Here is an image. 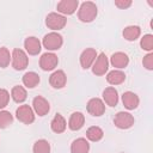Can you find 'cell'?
<instances>
[{"instance_id":"obj_1","label":"cell","mask_w":153,"mask_h":153,"mask_svg":"<svg viewBox=\"0 0 153 153\" xmlns=\"http://www.w3.org/2000/svg\"><path fill=\"white\" fill-rule=\"evenodd\" d=\"M97 6L92 1H85L78 10V18L84 23H90L97 17Z\"/></svg>"},{"instance_id":"obj_2","label":"cell","mask_w":153,"mask_h":153,"mask_svg":"<svg viewBox=\"0 0 153 153\" xmlns=\"http://www.w3.org/2000/svg\"><path fill=\"white\" fill-rule=\"evenodd\" d=\"M11 62H12V67L16 69V71H23L27 67V63H29V57L26 55V53L22 49H18L16 48L13 51H12V55H11Z\"/></svg>"},{"instance_id":"obj_3","label":"cell","mask_w":153,"mask_h":153,"mask_svg":"<svg viewBox=\"0 0 153 153\" xmlns=\"http://www.w3.org/2000/svg\"><path fill=\"white\" fill-rule=\"evenodd\" d=\"M66 23H67L66 17L62 16V14H60V13H56V12L49 13L47 16V18H45V25L49 29L54 30V31L63 29L65 25H66Z\"/></svg>"},{"instance_id":"obj_4","label":"cell","mask_w":153,"mask_h":153,"mask_svg":"<svg viewBox=\"0 0 153 153\" xmlns=\"http://www.w3.org/2000/svg\"><path fill=\"white\" fill-rule=\"evenodd\" d=\"M63 38L57 32H49L43 38V45L47 50H57L62 47Z\"/></svg>"},{"instance_id":"obj_5","label":"cell","mask_w":153,"mask_h":153,"mask_svg":"<svg viewBox=\"0 0 153 153\" xmlns=\"http://www.w3.org/2000/svg\"><path fill=\"white\" fill-rule=\"evenodd\" d=\"M135 120H134V116L129 112H126V111H120L115 115V118H114V123L117 128L120 129H128L130 127H133Z\"/></svg>"},{"instance_id":"obj_6","label":"cell","mask_w":153,"mask_h":153,"mask_svg":"<svg viewBox=\"0 0 153 153\" xmlns=\"http://www.w3.org/2000/svg\"><path fill=\"white\" fill-rule=\"evenodd\" d=\"M109 68V60L104 53H100L92 65V73L96 75H104Z\"/></svg>"},{"instance_id":"obj_7","label":"cell","mask_w":153,"mask_h":153,"mask_svg":"<svg viewBox=\"0 0 153 153\" xmlns=\"http://www.w3.org/2000/svg\"><path fill=\"white\" fill-rule=\"evenodd\" d=\"M16 116L17 118L25 123V124H31L35 121V114L33 110L29 106V105H20L17 110H16Z\"/></svg>"},{"instance_id":"obj_8","label":"cell","mask_w":153,"mask_h":153,"mask_svg":"<svg viewBox=\"0 0 153 153\" xmlns=\"http://www.w3.org/2000/svg\"><path fill=\"white\" fill-rule=\"evenodd\" d=\"M86 109H87V112L90 115L98 117V116H102L105 112V104L99 98H92V99L88 100Z\"/></svg>"},{"instance_id":"obj_9","label":"cell","mask_w":153,"mask_h":153,"mask_svg":"<svg viewBox=\"0 0 153 153\" xmlns=\"http://www.w3.org/2000/svg\"><path fill=\"white\" fill-rule=\"evenodd\" d=\"M59 63V59L54 53H45L39 59V67L43 71H53Z\"/></svg>"},{"instance_id":"obj_10","label":"cell","mask_w":153,"mask_h":153,"mask_svg":"<svg viewBox=\"0 0 153 153\" xmlns=\"http://www.w3.org/2000/svg\"><path fill=\"white\" fill-rule=\"evenodd\" d=\"M97 56H98V54H97L96 49H93V48H87V49H85V50L81 53V55H80V65H81V67H82L84 69L90 68V67L93 65V62L96 61Z\"/></svg>"},{"instance_id":"obj_11","label":"cell","mask_w":153,"mask_h":153,"mask_svg":"<svg viewBox=\"0 0 153 153\" xmlns=\"http://www.w3.org/2000/svg\"><path fill=\"white\" fill-rule=\"evenodd\" d=\"M32 106H33V110L38 115V116H44L49 112L50 110V105H49V102L43 98L42 96H37L33 98L32 100Z\"/></svg>"},{"instance_id":"obj_12","label":"cell","mask_w":153,"mask_h":153,"mask_svg":"<svg viewBox=\"0 0 153 153\" xmlns=\"http://www.w3.org/2000/svg\"><path fill=\"white\" fill-rule=\"evenodd\" d=\"M78 6H79L78 0H61L57 4L56 8L62 14H73L76 11Z\"/></svg>"},{"instance_id":"obj_13","label":"cell","mask_w":153,"mask_h":153,"mask_svg":"<svg viewBox=\"0 0 153 153\" xmlns=\"http://www.w3.org/2000/svg\"><path fill=\"white\" fill-rule=\"evenodd\" d=\"M110 62H111V65H112L115 68L122 69V68H124V67L128 66V63H129V57H128L127 54H124V53H122V51H117V53H115V54L111 55Z\"/></svg>"},{"instance_id":"obj_14","label":"cell","mask_w":153,"mask_h":153,"mask_svg":"<svg viewBox=\"0 0 153 153\" xmlns=\"http://www.w3.org/2000/svg\"><path fill=\"white\" fill-rule=\"evenodd\" d=\"M122 103H123L124 108H127L128 110H134V109L137 108V105L140 103V99L134 92L127 91L122 94Z\"/></svg>"},{"instance_id":"obj_15","label":"cell","mask_w":153,"mask_h":153,"mask_svg":"<svg viewBox=\"0 0 153 153\" xmlns=\"http://www.w3.org/2000/svg\"><path fill=\"white\" fill-rule=\"evenodd\" d=\"M24 48L26 50L27 54L30 55H37L39 51H41V42L38 38L31 36V37H27L25 41H24Z\"/></svg>"},{"instance_id":"obj_16","label":"cell","mask_w":153,"mask_h":153,"mask_svg":"<svg viewBox=\"0 0 153 153\" xmlns=\"http://www.w3.org/2000/svg\"><path fill=\"white\" fill-rule=\"evenodd\" d=\"M67 82V76L63 71H55L50 78H49V84L54 88H62Z\"/></svg>"},{"instance_id":"obj_17","label":"cell","mask_w":153,"mask_h":153,"mask_svg":"<svg viewBox=\"0 0 153 153\" xmlns=\"http://www.w3.org/2000/svg\"><path fill=\"white\" fill-rule=\"evenodd\" d=\"M90 143L85 137L75 139L71 145V153H88Z\"/></svg>"},{"instance_id":"obj_18","label":"cell","mask_w":153,"mask_h":153,"mask_svg":"<svg viewBox=\"0 0 153 153\" xmlns=\"http://www.w3.org/2000/svg\"><path fill=\"white\" fill-rule=\"evenodd\" d=\"M103 99L109 106H115L118 103V93L115 87H106L103 91Z\"/></svg>"},{"instance_id":"obj_19","label":"cell","mask_w":153,"mask_h":153,"mask_svg":"<svg viewBox=\"0 0 153 153\" xmlns=\"http://www.w3.org/2000/svg\"><path fill=\"white\" fill-rule=\"evenodd\" d=\"M66 127H67V123H66L65 117L61 114H56L54 116V118L51 120V123H50L51 130L56 134H60V133H63L66 130Z\"/></svg>"},{"instance_id":"obj_20","label":"cell","mask_w":153,"mask_h":153,"mask_svg":"<svg viewBox=\"0 0 153 153\" xmlns=\"http://www.w3.org/2000/svg\"><path fill=\"white\" fill-rule=\"evenodd\" d=\"M85 123V116L76 111V112H73L69 117V121H68V127L71 130H79Z\"/></svg>"},{"instance_id":"obj_21","label":"cell","mask_w":153,"mask_h":153,"mask_svg":"<svg viewBox=\"0 0 153 153\" xmlns=\"http://www.w3.org/2000/svg\"><path fill=\"white\" fill-rule=\"evenodd\" d=\"M126 80V74L120 69H114L108 73L106 81L111 85H120Z\"/></svg>"},{"instance_id":"obj_22","label":"cell","mask_w":153,"mask_h":153,"mask_svg":"<svg viewBox=\"0 0 153 153\" xmlns=\"http://www.w3.org/2000/svg\"><path fill=\"white\" fill-rule=\"evenodd\" d=\"M23 84L27 88H33L39 84V75L35 72H26L23 75Z\"/></svg>"},{"instance_id":"obj_23","label":"cell","mask_w":153,"mask_h":153,"mask_svg":"<svg viewBox=\"0 0 153 153\" xmlns=\"http://www.w3.org/2000/svg\"><path fill=\"white\" fill-rule=\"evenodd\" d=\"M141 35V29L136 25H129L127 27H124L123 30V37L127 39V41H135L140 37Z\"/></svg>"},{"instance_id":"obj_24","label":"cell","mask_w":153,"mask_h":153,"mask_svg":"<svg viewBox=\"0 0 153 153\" xmlns=\"http://www.w3.org/2000/svg\"><path fill=\"white\" fill-rule=\"evenodd\" d=\"M104 136V133L103 130L97 127V126H93V127H90L86 131V137L90 140V141H93V142H97L99 140H102Z\"/></svg>"},{"instance_id":"obj_25","label":"cell","mask_w":153,"mask_h":153,"mask_svg":"<svg viewBox=\"0 0 153 153\" xmlns=\"http://www.w3.org/2000/svg\"><path fill=\"white\" fill-rule=\"evenodd\" d=\"M11 97L13 98V100L14 102H17V103H22V102H24L25 99H26V97H27V93H26V90L23 87V86H14L13 88H12V91H11Z\"/></svg>"},{"instance_id":"obj_26","label":"cell","mask_w":153,"mask_h":153,"mask_svg":"<svg viewBox=\"0 0 153 153\" xmlns=\"http://www.w3.org/2000/svg\"><path fill=\"white\" fill-rule=\"evenodd\" d=\"M33 153H50V145L47 140H37L33 145Z\"/></svg>"},{"instance_id":"obj_27","label":"cell","mask_w":153,"mask_h":153,"mask_svg":"<svg viewBox=\"0 0 153 153\" xmlns=\"http://www.w3.org/2000/svg\"><path fill=\"white\" fill-rule=\"evenodd\" d=\"M13 122V116L10 111L1 110L0 111V128H6Z\"/></svg>"},{"instance_id":"obj_28","label":"cell","mask_w":153,"mask_h":153,"mask_svg":"<svg viewBox=\"0 0 153 153\" xmlns=\"http://www.w3.org/2000/svg\"><path fill=\"white\" fill-rule=\"evenodd\" d=\"M11 62V54L7 48L1 47L0 48V67L6 68Z\"/></svg>"},{"instance_id":"obj_29","label":"cell","mask_w":153,"mask_h":153,"mask_svg":"<svg viewBox=\"0 0 153 153\" xmlns=\"http://www.w3.org/2000/svg\"><path fill=\"white\" fill-rule=\"evenodd\" d=\"M140 45H141V48H142L143 50L151 53V51L153 50V36L149 35V33L143 35V37H142L141 41H140Z\"/></svg>"},{"instance_id":"obj_30","label":"cell","mask_w":153,"mask_h":153,"mask_svg":"<svg viewBox=\"0 0 153 153\" xmlns=\"http://www.w3.org/2000/svg\"><path fill=\"white\" fill-rule=\"evenodd\" d=\"M10 100V93L5 88H0V109H4Z\"/></svg>"},{"instance_id":"obj_31","label":"cell","mask_w":153,"mask_h":153,"mask_svg":"<svg viewBox=\"0 0 153 153\" xmlns=\"http://www.w3.org/2000/svg\"><path fill=\"white\" fill-rule=\"evenodd\" d=\"M142 63H143V67L148 71H152L153 69V53H148L143 60H142Z\"/></svg>"},{"instance_id":"obj_32","label":"cell","mask_w":153,"mask_h":153,"mask_svg":"<svg viewBox=\"0 0 153 153\" xmlns=\"http://www.w3.org/2000/svg\"><path fill=\"white\" fill-rule=\"evenodd\" d=\"M115 5H116L118 8L126 10V8H128L129 6H131V1H130V0H116V1H115Z\"/></svg>"}]
</instances>
